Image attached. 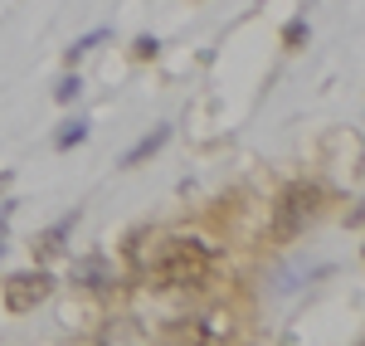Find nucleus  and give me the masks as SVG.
Segmentation results:
<instances>
[{"mask_svg":"<svg viewBox=\"0 0 365 346\" xmlns=\"http://www.w3.org/2000/svg\"><path fill=\"white\" fill-rule=\"evenodd\" d=\"M83 137H88V122H83V117H73V122H63V132L54 137V146H58V151H68V146H78Z\"/></svg>","mask_w":365,"mask_h":346,"instance_id":"nucleus-6","label":"nucleus"},{"mask_svg":"<svg viewBox=\"0 0 365 346\" xmlns=\"http://www.w3.org/2000/svg\"><path fill=\"white\" fill-rule=\"evenodd\" d=\"M103 39H108V29H93V34H83V39H73V49H68V63H73V58H83L88 49H93V44H103Z\"/></svg>","mask_w":365,"mask_h":346,"instance_id":"nucleus-7","label":"nucleus"},{"mask_svg":"<svg viewBox=\"0 0 365 346\" xmlns=\"http://www.w3.org/2000/svg\"><path fill=\"white\" fill-rule=\"evenodd\" d=\"M156 49H161V44H156L151 34H141V39H137V54H141V58H151V54H156Z\"/></svg>","mask_w":365,"mask_h":346,"instance_id":"nucleus-10","label":"nucleus"},{"mask_svg":"<svg viewBox=\"0 0 365 346\" xmlns=\"http://www.w3.org/2000/svg\"><path fill=\"white\" fill-rule=\"evenodd\" d=\"M282 39H287V44H302V39H307V25H302V20H292V25L282 29Z\"/></svg>","mask_w":365,"mask_h":346,"instance_id":"nucleus-9","label":"nucleus"},{"mask_svg":"<svg viewBox=\"0 0 365 346\" xmlns=\"http://www.w3.org/2000/svg\"><path fill=\"white\" fill-rule=\"evenodd\" d=\"M166 142H170V127H156L151 137H141V142L132 146L127 156H122V166H141L146 156H156V151H161V146H166Z\"/></svg>","mask_w":365,"mask_h":346,"instance_id":"nucleus-4","label":"nucleus"},{"mask_svg":"<svg viewBox=\"0 0 365 346\" xmlns=\"http://www.w3.org/2000/svg\"><path fill=\"white\" fill-rule=\"evenodd\" d=\"M78 88H83V83H78V73H68V78H58L54 98H58V103H73V98H78Z\"/></svg>","mask_w":365,"mask_h":346,"instance_id":"nucleus-8","label":"nucleus"},{"mask_svg":"<svg viewBox=\"0 0 365 346\" xmlns=\"http://www.w3.org/2000/svg\"><path fill=\"white\" fill-rule=\"evenodd\" d=\"M210 263H215V249L205 244V239H166L161 249H156V263H151V278L161 283V288H195L205 283V273H210Z\"/></svg>","mask_w":365,"mask_h":346,"instance_id":"nucleus-1","label":"nucleus"},{"mask_svg":"<svg viewBox=\"0 0 365 346\" xmlns=\"http://www.w3.org/2000/svg\"><path fill=\"white\" fill-rule=\"evenodd\" d=\"M49 292H54V278H49L44 268L15 273V278H5V307H10V312H34Z\"/></svg>","mask_w":365,"mask_h":346,"instance_id":"nucleus-3","label":"nucleus"},{"mask_svg":"<svg viewBox=\"0 0 365 346\" xmlns=\"http://www.w3.org/2000/svg\"><path fill=\"white\" fill-rule=\"evenodd\" d=\"M317 200H322L317 185H287L278 200V215H273V234L278 239H297L317 220Z\"/></svg>","mask_w":365,"mask_h":346,"instance_id":"nucleus-2","label":"nucleus"},{"mask_svg":"<svg viewBox=\"0 0 365 346\" xmlns=\"http://www.w3.org/2000/svg\"><path fill=\"white\" fill-rule=\"evenodd\" d=\"M73 278H88V288H108V283H113V278H108V263H103V259L78 263V268H73Z\"/></svg>","mask_w":365,"mask_h":346,"instance_id":"nucleus-5","label":"nucleus"}]
</instances>
